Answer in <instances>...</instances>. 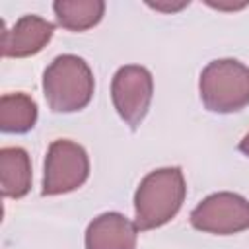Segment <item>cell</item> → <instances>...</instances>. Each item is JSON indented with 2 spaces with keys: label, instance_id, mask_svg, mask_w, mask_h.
Returning a JSON list of instances; mask_svg holds the SVG:
<instances>
[{
  "label": "cell",
  "instance_id": "5",
  "mask_svg": "<svg viewBox=\"0 0 249 249\" xmlns=\"http://www.w3.org/2000/svg\"><path fill=\"white\" fill-rule=\"evenodd\" d=\"M154 93V80L150 70L138 64H126L117 70L111 82V97L119 117L136 128L148 113Z\"/></svg>",
  "mask_w": 249,
  "mask_h": 249
},
{
  "label": "cell",
  "instance_id": "3",
  "mask_svg": "<svg viewBox=\"0 0 249 249\" xmlns=\"http://www.w3.org/2000/svg\"><path fill=\"white\" fill-rule=\"evenodd\" d=\"M200 99L212 113H235L249 105V68L233 58L212 60L200 72Z\"/></svg>",
  "mask_w": 249,
  "mask_h": 249
},
{
  "label": "cell",
  "instance_id": "13",
  "mask_svg": "<svg viewBox=\"0 0 249 249\" xmlns=\"http://www.w3.org/2000/svg\"><path fill=\"white\" fill-rule=\"evenodd\" d=\"M239 150H241L245 156H249V132L241 138V142H239Z\"/></svg>",
  "mask_w": 249,
  "mask_h": 249
},
{
  "label": "cell",
  "instance_id": "11",
  "mask_svg": "<svg viewBox=\"0 0 249 249\" xmlns=\"http://www.w3.org/2000/svg\"><path fill=\"white\" fill-rule=\"evenodd\" d=\"M37 121V105L25 93H4L0 99V128L2 132L21 134L33 128Z\"/></svg>",
  "mask_w": 249,
  "mask_h": 249
},
{
  "label": "cell",
  "instance_id": "1",
  "mask_svg": "<svg viewBox=\"0 0 249 249\" xmlns=\"http://www.w3.org/2000/svg\"><path fill=\"white\" fill-rule=\"evenodd\" d=\"M187 195L179 167H161L148 173L134 195V224L138 230H154L167 224L181 208Z\"/></svg>",
  "mask_w": 249,
  "mask_h": 249
},
{
  "label": "cell",
  "instance_id": "9",
  "mask_svg": "<svg viewBox=\"0 0 249 249\" xmlns=\"http://www.w3.org/2000/svg\"><path fill=\"white\" fill-rule=\"evenodd\" d=\"M0 183L6 198H21L31 187V161L23 148L0 150Z\"/></svg>",
  "mask_w": 249,
  "mask_h": 249
},
{
  "label": "cell",
  "instance_id": "2",
  "mask_svg": "<svg viewBox=\"0 0 249 249\" xmlns=\"http://www.w3.org/2000/svg\"><path fill=\"white\" fill-rule=\"evenodd\" d=\"M93 74L88 62L76 54L56 56L43 74V93L54 113L84 109L93 95Z\"/></svg>",
  "mask_w": 249,
  "mask_h": 249
},
{
  "label": "cell",
  "instance_id": "8",
  "mask_svg": "<svg viewBox=\"0 0 249 249\" xmlns=\"http://www.w3.org/2000/svg\"><path fill=\"white\" fill-rule=\"evenodd\" d=\"M136 224L119 212L93 218L86 230V249H134Z\"/></svg>",
  "mask_w": 249,
  "mask_h": 249
},
{
  "label": "cell",
  "instance_id": "10",
  "mask_svg": "<svg viewBox=\"0 0 249 249\" xmlns=\"http://www.w3.org/2000/svg\"><path fill=\"white\" fill-rule=\"evenodd\" d=\"M58 25L70 31H86L99 23L105 2L101 0H56L53 4Z\"/></svg>",
  "mask_w": 249,
  "mask_h": 249
},
{
  "label": "cell",
  "instance_id": "6",
  "mask_svg": "<svg viewBox=\"0 0 249 249\" xmlns=\"http://www.w3.org/2000/svg\"><path fill=\"white\" fill-rule=\"evenodd\" d=\"M191 224L218 235L243 231L249 228V202L235 193L210 195L191 212Z\"/></svg>",
  "mask_w": 249,
  "mask_h": 249
},
{
  "label": "cell",
  "instance_id": "12",
  "mask_svg": "<svg viewBox=\"0 0 249 249\" xmlns=\"http://www.w3.org/2000/svg\"><path fill=\"white\" fill-rule=\"evenodd\" d=\"M187 4H189V2H177V4H173V2H171V4H169V2H167V4H160V2H156V4H154V2H148V6H150V8L160 10V12H177V10L185 8Z\"/></svg>",
  "mask_w": 249,
  "mask_h": 249
},
{
  "label": "cell",
  "instance_id": "4",
  "mask_svg": "<svg viewBox=\"0 0 249 249\" xmlns=\"http://www.w3.org/2000/svg\"><path fill=\"white\" fill-rule=\"evenodd\" d=\"M89 175V160L86 150L72 140H54L45 158L43 195L70 193L86 183Z\"/></svg>",
  "mask_w": 249,
  "mask_h": 249
},
{
  "label": "cell",
  "instance_id": "7",
  "mask_svg": "<svg viewBox=\"0 0 249 249\" xmlns=\"http://www.w3.org/2000/svg\"><path fill=\"white\" fill-rule=\"evenodd\" d=\"M54 25L39 16L19 18L12 29L2 33V54L8 58H23L37 54L53 37Z\"/></svg>",
  "mask_w": 249,
  "mask_h": 249
}]
</instances>
